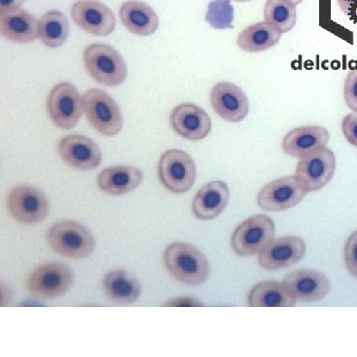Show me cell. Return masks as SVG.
<instances>
[{
    "instance_id": "9",
    "label": "cell",
    "mask_w": 357,
    "mask_h": 357,
    "mask_svg": "<svg viewBox=\"0 0 357 357\" xmlns=\"http://www.w3.org/2000/svg\"><path fill=\"white\" fill-rule=\"evenodd\" d=\"M8 207L12 217L22 224H38L50 213V202L45 194L29 185H21L10 191Z\"/></svg>"
},
{
    "instance_id": "5",
    "label": "cell",
    "mask_w": 357,
    "mask_h": 357,
    "mask_svg": "<svg viewBox=\"0 0 357 357\" xmlns=\"http://www.w3.org/2000/svg\"><path fill=\"white\" fill-rule=\"evenodd\" d=\"M158 178L165 188L171 192H187L195 183L196 167L193 158L180 149L164 152L158 162Z\"/></svg>"
},
{
    "instance_id": "1",
    "label": "cell",
    "mask_w": 357,
    "mask_h": 357,
    "mask_svg": "<svg viewBox=\"0 0 357 357\" xmlns=\"http://www.w3.org/2000/svg\"><path fill=\"white\" fill-rule=\"evenodd\" d=\"M164 264L169 274L184 285H202L211 273L206 255L194 246L181 242L165 248Z\"/></svg>"
},
{
    "instance_id": "23",
    "label": "cell",
    "mask_w": 357,
    "mask_h": 357,
    "mask_svg": "<svg viewBox=\"0 0 357 357\" xmlns=\"http://www.w3.org/2000/svg\"><path fill=\"white\" fill-rule=\"evenodd\" d=\"M296 298L284 282L264 281L251 289L248 304L251 307H292Z\"/></svg>"
},
{
    "instance_id": "8",
    "label": "cell",
    "mask_w": 357,
    "mask_h": 357,
    "mask_svg": "<svg viewBox=\"0 0 357 357\" xmlns=\"http://www.w3.org/2000/svg\"><path fill=\"white\" fill-rule=\"evenodd\" d=\"M47 109L55 126L63 130L73 129L84 112L83 97L72 84L59 83L48 96Z\"/></svg>"
},
{
    "instance_id": "3",
    "label": "cell",
    "mask_w": 357,
    "mask_h": 357,
    "mask_svg": "<svg viewBox=\"0 0 357 357\" xmlns=\"http://www.w3.org/2000/svg\"><path fill=\"white\" fill-rule=\"evenodd\" d=\"M83 61L90 76L102 85L118 87L127 78V63L122 55L107 44L88 46L84 50Z\"/></svg>"
},
{
    "instance_id": "6",
    "label": "cell",
    "mask_w": 357,
    "mask_h": 357,
    "mask_svg": "<svg viewBox=\"0 0 357 357\" xmlns=\"http://www.w3.org/2000/svg\"><path fill=\"white\" fill-rule=\"evenodd\" d=\"M275 237V222L266 215H257L244 220L236 228L231 244L240 257L259 255Z\"/></svg>"
},
{
    "instance_id": "33",
    "label": "cell",
    "mask_w": 357,
    "mask_h": 357,
    "mask_svg": "<svg viewBox=\"0 0 357 357\" xmlns=\"http://www.w3.org/2000/svg\"><path fill=\"white\" fill-rule=\"evenodd\" d=\"M26 0H0V14L10 12V10H19Z\"/></svg>"
},
{
    "instance_id": "7",
    "label": "cell",
    "mask_w": 357,
    "mask_h": 357,
    "mask_svg": "<svg viewBox=\"0 0 357 357\" xmlns=\"http://www.w3.org/2000/svg\"><path fill=\"white\" fill-rule=\"evenodd\" d=\"M74 275L69 266L59 262L42 264L27 281L29 292L43 299L63 296L72 288Z\"/></svg>"
},
{
    "instance_id": "10",
    "label": "cell",
    "mask_w": 357,
    "mask_h": 357,
    "mask_svg": "<svg viewBox=\"0 0 357 357\" xmlns=\"http://www.w3.org/2000/svg\"><path fill=\"white\" fill-rule=\"evenodd\" d=\"M336 171V158L331 149H319L301 158L295 177L307 192L321 190L332 180Z\"/></svg>"
},
{
    "instance_id": "30",
    "label": "cell",
    "mask_w": 357,
    "mask_h": 357,
    "mask_svg": "<svg viewBox=\"0 0 357 357\" xmlns=\"http://www.w3.org/2000/svg\"><path fill=\"white\" fill-rule=\"evenodd\" d=\"M344 259L348 272L357 279V231L352 233L346 241Z\"/></svg>"
},
{
    "instance_id": "27",
    "label": "cell",
    "mask_w": 357,
    "mask_h": 357,
    "mask_svg": "<svg viewBox=\"0 0 357 357\" xmlns=\"http://www.w3.org/2000/svg\"><path fill=\"white\" fill-rule=\"evenodd\" d=\"M264 21L288 33L296 25V6L291 0H268L264 8Z\"/></svg>"
},
{
    "instance_id": "16",
    "label": "cell",
    "mask_w": 357,
    "mask_h": 357,
    "mask_svg": "<svg viewBox=\"0 0 357 357\" xmlns=\"http://www.w3.org/2000/svg\"><path fill=\"white\" fill-rule=\"evenodd\" d=\"M169 121L174 131L188 140H202L211 131V120L208 114L193 103L177 105L172 112Z\"/></svg>"
},
{
    "instance_id": "14",
    "label": "cell",
    "mask_w": 357,
    "mask_h": 357,
    "mask_svg": "<svg viewBox=\"0 0 357 357\" xmlns=\"http://www.w3.org/2000/svg\"><path fill=\"white\" fill-rule=\"evenodd\" d=\"M211 107L222 120L242 122L248 116L249 101L245 92L232 82H219L211 90Z\"/></svg>"
},
{
    "instance_id": "2",
    "label": "cell",
    "mask_w": 357,
    "mask_h": 357,
    "mask_svg": "<svg viewBox=\"0 0 357 357\" xmlns=\"http://www.w3.org/2000/svg\"><path fill=\"white\" fill-rule=\"evenodd\" d=\"M47 242L57 255L72 259H86L96 248L92 233L74 220H61L54 224L48 230Z\"/></svg>"
},
{
    "instance_id": "36",
    "label": "cell",
    "mask_w": 357,
    "mask_h": 357,
    "mask_svg": "<svg viewBox=\"0 0 357 357\" xmlns=\"http://www.w3.org/2000/svg\"><path fill=\"white\" fill-rule=\"evenodd\" d=\"M235 1H237V2H248V1H251V0H235Z\"/></svg>"
},
{
    "instance_id": "4",
    "label": "cell",
    "mask_w": 357,
    "mask_h": 357,
    "mask_svg": "<svg viewBox=\"0 0 357 357\" xmlns=\"http://www.w3.org/2000/svg\"><path fill=\"white\" fill-rule=\"evenodd\" d=\"M83 110L90 125L105 136L118 135L124 124L122 112L105 90L92 88L84 93Z\"/></svg>"
},
{
    "instance_id": "15",
    "label": "cell",
    "mask_w": 357,
    "mask_h": 357,
    "mask_svg": "<svg viewBox=\"0 0 357 357\" xmlns=\"http://www.w3.org/2000/svg\"><path fill=\"white\" fill-rule=\"evenodd\" d=\"M59 155L70 167L92 171L102 162V152L92 139L84 135L66 136L59 143Z\"/></svg>"
},
{
    "instance_id": "22",
    "label": "cell",
    "mask_w": 357,
    "mask_h": 357,
    "mask_svg": "<svg viewBox=\"0 0 357 357\" xmlns=\"http://www.w3.org/2000/svg\"><path fill=\"white\" fill-rule=\"evenodd\" d=\"M120 17L123 25L139 36H151L160 25L155 10L139 0H130L123 3L120 8Z\"/></svg>"
},
{
    "instance_id": "35",
    "label": "cell",
    "mask_w": 357,
    "mask_h": 357,
    "mask_svg": "<svg viewBox=\"0 0 357 357\" xmlns=\"http://www.w3.org/2000/svg\"><path fill=\"white\" fill-rule=\"evenodd\" d=\"M295 6H299V4L303 3V0H291Z\"/></svg>"
},
{
    "instance_id": "11",
    "label": "cell",
    "mask_w": 357,
    "mask_h": 357,
    "mask_svg": "<svg viewBox=\"0 0 357 357\" xmlns=\"http://www.w3.org/2000/svg\"><path fill=\"white\" fill-rule=\"evenodd\" d=\"M307 191L295 176L277 178L266 184L257 195V204L271 213L287 211L303 202Z\"/></svg>"
},
{
    "instance_id": "20",
    "label": "cell",
    "mask_w": 357,
    "mask_h": 357,
    "mask_svg": "<svg viewBox=\"0 0 357 357\" xmlns=\"http://www.w3.org/2000/svg\"><path fill=\"white\" fill-rule=\"evenodd\" d=\"M143 178L142 171L138 167L128 165H114L99 174L97 185L107 195H124L137 189Z\"/></svg>"
},
{
    "instance_id": "17",
    "label": "cell",
    "mask_w": 357,
    "mask_h": 357,
    "mask_svg": "<svg viewBox=\"0 0 357 357\" xmlns=\"http://www.w3.org/2000/svg\"><path fill=\"white\" fill-rule=\"evenodd\" d=\"M330 133L321 126H303L295 128L283 139L282 149L288 155L303 158L327 147Z\"/></svg>"
},
{
    "instance_id": "21",
    "label": "cell",
    "mask_w": 357,
    "mask_h": 357,
    "mask_svg": "<svg viewBox=\"0 0 357 357\" xmlns=\"http://www.w3.org/2000/svg\"><path fill=\"white\" fill-rule=\"evenodd\" d=\"M0 32L8 40L30 43L39 38V22L26 10H10L0 14Z\"/></svg>"
},
{
    "instance_id": "13",
    "label": "cell",
    "mask_w": 357,
    "mask_h": 357,
    "mask_svg": "<svg viewBox=\"0 0 357 357\" xmlns=\"http://www.w3.org/2000/svg\"><path fill=\"white\" fill-rule=\"evenodd\" d=\"M73 21L96 36H109L116 29V17L109 6L97 0H79L70 10Z\"/></svg>"
},
{
    "instance_id": "24",
    "label": "cell",
    "mask_w": 357,
    "mask_h": 357,
    "mask_svg": "<svg viewBox=\"0 0 357 357\" xmlns=\"http://www.w3.org/2000/svg\"><path fill=\"white\" fill-rule=\"evenodd\" d=\"M283 33L268 22H259L243 29L237 38V45L249 54L266 52L279 43Z\"/></svg>"
},
{
    "instance_id": "19",
    "label": "cell",
    "mask_w": 357,
    "mask_h": 357,
    "mask_svg": "<svg viewBox=\"0 0 357 357\" xmlns=\"http://www.w3.org/2000/svg\"><path fill=\"white\" fill-rule=\"evenodd\" d=\"M230 190L222 181L207 183L194 196L192 211L198 220H211L219 217L228 206Z\"/></svg>"
},
{
    "instance_id": "29",
    "label": "cell",
    "mask_w": 357,
    "mask_h": 357,
    "mask_svg": "<svg viewBox=\"0 0 357 357\" xmlns=\"http://www.w3.org/2000/svg\"><path fill=\"white\" fill-rule=\"evenodd\" d=\"M344 100L348 109L357 112V69L350 70L344 81Z\"/></svg>"
},
{
    "instance_id": "34",
    "label": "cell",
    "mask_w": 357,
    "mask_h": 357,
    "mask_svg": "<svg viewBox=\"0 0 357 357\" xmlns=\"http://www.w3.org/2000/svg\"><path fill=\"white\" fill-rule=\"evenodd\" d=\"M341 10L345 14H350L357 8V0H337Z\"/></svg>"
},
{
    "instance_id": "18",
    "label": "cell",
    "mask_w": 357,
    "mask_h": 357,
    "mask_svg": "<svg viewBox=\"0 0 357 357\" xmlns=\"http://www.w3.org/2000/svg\"><path fill=\"white\" fill-rule=\"evenodd\" d=\"M291 294L296 301L314 303L329 294L331 285L327 275L314 270H297L284 279Z\"/></svg>"
},
{
    "instance_id": "12",
    "label": "cell",
    "mask_w": 357,
    "mask_h": 357,
    "mask_svg": "<svg viewBox=\"0 0 357 357\" xmlns=\"http://www.w3.org/2000/svg\"><path fill=\"white\" fill-rule=\"evenodd\" d=\"M306 252L304 240L297 236L278 238L259 252V264L266 271H279L294 266Z\"/></svg>"
},
{
    "instance_id": "31",
    "label": "cell",
    "mask_w": 357,
    "mask_h": 357,
    "mask_svg": "<svg viewBox=\"0 0 357 357\" xmlns=\"http://www.w3.org/2000/svg\"><path fill=\"white\" fill-rule=\"evenodd\" d=\"M341 128L346 140L354 147H357V112H352L344 116Z\"/></svg>"
},
{
    "instance_id": "28",
    "label": "cell",
    "mask_w": 357,
    "mask_h": 357,
    "mask_svg": "<svg viewBox=\"0 0 357 357\" xmlns=\"http://www.w3.org/2000/svg\"><path fill=\"white\" fill-rule=\"evenodd\" d=\"M234 8L230 0H213L208 4L206 21L211 27L224 30L233 28Z\"/></svg>"
},
{
    "instance_id": "25",
    "label": "cell",
    "mask_w": 357,
    "mask_h": 357,
    "mask_svg": "<svg viewBox=\"0 0 357 357\" xmlns=\"http://www.w3.org/2000/svg\"><path fill=\"white\" fill-rule=\"evenodd\" d=\"M105 295L116 303L130 304L137 301L141 295L140 282L126 271H112L103 279Z\"/></svg>"
},
{
    "instance_id": "32",
    "label": "cell",
    "mask_w": 357,
    "mask_h": 357,
    "mask_svg": "<svg viewBox=\"0 0 357 357\" xmlns=\"http://www.w3.org/2000/svg\"><path fill=\"white\" fill-rule=\"evenodd\" d=\"M164 305L169 306V307H202V306H204V304L200 303L197 299L178 297V298L171 299Z\"/></svg>"
},
{
    "instance_id": "26",
    "label": "cell",
    "mask_w": 357,
    "mask_h": 357,
    "mask_svg": "<svg viewBox=\"0 0 357 357\" xmlns=\"http://www.w3.org/2000/svg\"><path fill=\"white\" fill-rule=\"evenodd\" d=\"M70 34L68 17L59 10H52L42 15L39 21V38L44 45L56 48L67 41Z\"/></svg>"
}]
</instances>
